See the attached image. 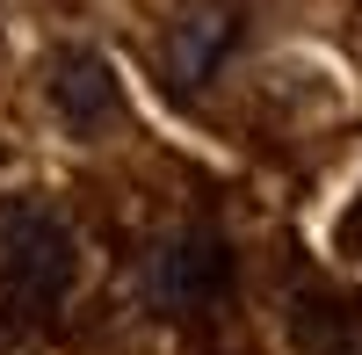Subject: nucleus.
<instances>
[{"label": "nucleus", "instance_id": "1", "mask_svg": "<svg viewBox=\"0 0 362 355\" xmlns=\"http://www.w3.org/2000/svg\"><path fill=\"white\" fill-rule=\"evenodd\" d=\"M73 283H80V240H73V225L51 211V203H0V290H8V305L29 312V319H44L73 298Z\"/></svg>", "mask_w": 362, "mask_h": 355}, {"label": "nucleus", "instance_id": "2", "mask_svg": "<svg viewBox=\"0 0 362 355\" xmlns=\"http://www.w3.org/2000/svg\"><path fill=\"white\" fill-rule=\"evenodd\" d=\"M239 283V261H232V240L210 225H189L174 232V240L153 247V261H145V298H153L167 319H203L218 312L232 298Z\"/></svg>", "mask_w": 362, "mask_h": 355}, {"label": "nucleus", "instance_id": "3", "mask_svg": "<svg viewBox=\"0 0 362 355\" xmlns=\"http://www.w3.org/2000/svg\"><path fill=\"white\" fill-rule=\"evenodd\" d=\"M247 37V0H181L174 22H167V44H160V66L174 95H203L210 73L225 66Z\"/></svg>", "mask_w": 362, "mask_h": 355}, {"label": "nucleus", "instance_id": "4", "mask_svg": "<svg viewBox=\"0 0 362 355\" xmlns=\"http://www.w3.org/2000/svg\"><path fill=\"white\" fill-rule=\"evenodd\" d=\"M44 102L73 138H102L116 124V109H124V80L95 44H58L44 58Z\"/></svg>", "mask_w": 362, "mask_h": 355}, {"label": "nucleus", "instance_id": "5", "mask_svg": "<svg viewBox=\"0 0 362 355\" xmlns=\"http://www.w3.org/2000/svg\"><path fill=\"white\" fill-rule=\"evenodd\" d=\"M290 348L297 355H362V298L341 283L297 276L290 290Z\"/></svg>", "mask_w": 362, "mask_h": 355}, {"label": "nucleus", "instance_id": "6", "mask_svg": "<svg viewBox=\"0 0 362 355\" xmlns=\"http://www.w3.org/2000/svg\"><path fill=\"white\" fill-rule=\"evenodd\" d=\"M341 247H362V203H355V211L341 218Z\"/></svg>", "mask_w": 362, "mask_h": 355}]
</instances>
